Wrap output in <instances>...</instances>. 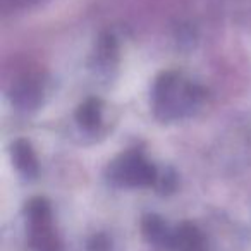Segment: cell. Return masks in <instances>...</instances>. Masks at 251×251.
I'll return each instance as SVG.
<instances>
[{
	"label": "cell",
	"mask_w": 251,
	"mask_h": 251,
	"mask_svg": "<svg viewBox=\"0 0 251 251\" xmlns=\"http://www.w3.org/2000/svg\"><path fill=\"white\" fill-rule=\"evenodd\" d=\"M198 101V91L193 84H188L177 74L167 73L155 83L153 110L164 121L179 119L191 112Z\"/></svg>",
	"instance_id": "1"
},
{
	"label": "cell",
	"mask_w": 251,
	"mask_h": 251,
	"mask_svg": "<svg viewBox=\"0 0 251 251\" xmlns=\"http://www.w3.org/2000/svg\"><path fill=\"white\" fill-rule=\"evenodd\" d=\"M26 227L31 251H62L53 227L52 208L45 198H33L26 205Z\"/></svg>",
	"instance_id": "2"
},
{
	"label": "cell",
	"mask_w": 251,
	"mask_h": 251,
	"mask_svg": "<svg viewBox=\"0 0 251 251\" xmlns=\"http://www.w3.org/2000/svg\"><path fill=\"white\" fill-rule=\"evenodd\" d=\"M108 181L121 188H147L155 184L157 171L140 151H126L108 165Z\"/></svg>",
	"instance_id": "3"
},
{
	"label": "cell",
	"mask_w": 251,
	"mask_h": 251,
	"mask_svg": "<svg viewBox=\"0 0 251 251\" xmlns=\"http://www.w3.org/2000/svg\"><path fill=\"white\" fill-rule=\"evenodd\" d=\"M169 251H208L206 239L195 224L184 222L174 229Z\"/></svg>",
	"instance_id": "4"
},
{
	"label": "cell",
	"mask_w": 251,
	"mask_h": 251,
	"mask_svg": "<svg viewBox=\"0 0 251 251\" xmlns=\"http://www.w3.org/2000/svg\"><path fill=\"white\" fill-rule=\"evenodd\" d=\"M141 232H143L145 239L150 244L162 250L169 251L172 243V234L174 229L167 226L158 215H147L141 220Z\"/></svg>",
	"instance_id": "5"
},
{
	"label": "cell",
	"mask_w": 251,
	"mask_h": 251,
	"mask_svg": "<svg viewBox=\"0 0 251 251\" xmlns=\"http://www.w3.org/2000/svg\"><path fill=\"white\" fill-rule=\"evenodd\" d=\"M12 160L25 177H35L38 174V160L28 141L18 140L12 145Z\"/></svg>",
	"instance_id": "6"
},
{
	"label": "cell",
	"mask_w": 251,
	"mask_h": 251,
	"mask_svg": "<svg viewBox=\"0 0 251 251\" xmlns=\"http://www.w3.org/2000/svg\"><path fill=\"white\" fill-rule=\"evenodd\" d=\"M100 119H101V110H100V103L97 100H88L77 110V121H79V124L83 126L84 129H95L100 124Z\"/></svg>",
	"instance_id": "7"
}]
</instances>
